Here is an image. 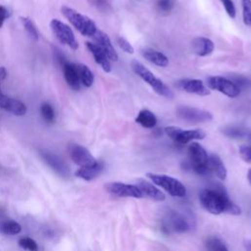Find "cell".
<instances>
[{"instance_id": "10", "label": "cell", "mask_w": 251, "mask_h": 251, "mask_svg": "<svg viewBox=\"0 0 251 251\" xmlns=\"http://www.w3.org/2000/svg\"><path fill=\"white\" fill-rule=\"evenodd\" d=\"M177 116L182 120L191 123H204L213 119L211 112L191 106H180L177 109Z\"/></svg>"}, {"instance_id": "28", "label": "cell", "mask_w": 251, "mask_h": 251, "mask_svg": "<svg viewBox=\"0 0 251 251\" xmlns=\"http://www.w3.org/2000/svg\"><path fill=\"white\" fill-rule=\"evenodd\" d=\"M207 251H229L228 247L220 238L216 236H210L205 241Z\"/></svg>"}, {"instance_id": "14", "label": "cell", "mask_w": 251, "mask_h": 251, "mask_svg": "<svg viewBox=\"0 0 251 251\" xmlns=\"http://www.w3.org/2000/svg\"><path fill=\"white\" fill-rule=\"evenodd\" d=\"M42 160L61 177L67 179L70 176V169L68 165L56 154L48 150H40L39 152Z\"/></svg>"}, {"instance_id": "23", "label": "cell", "mask_w": 251, "mask_h": 251, "mask_svg": "<svg viewBox=\"0 0 251 251\" xmlns=\"http://www.w3.org/2000/svg\"><path fill=\"white\" fill-rule=\"evenodd\" d=\"M157 118L148 109H142L138 112L136 118H135V123L139 124L141 127L145 129H153L157 125Z\"/></svg>"}, {"instance_id": "37", "label": "cell", "mask_w": 251, "mask_h": 251, "mask_svg": "<svg viewBox=\"0 0 251 251\" xmlns=\"http://www.w3.org/2000/svg\"><path fill=\"white\" fill-rule=\"evenodd\" d=\"M233 82L235 83V85L240 89V87H248L250 85V81L248 80V78L242 77V76H239V77H233Z\"/></svg>"}, {"instance_id": "19", "label": "cell", "mask_w": 251, "mask_h": 251, "mask_svg": "<svg viewBox=\"0 0 251 251\" xmlns=\"http://www.w3.org/2000/svg\"><path fill=\"white\" fill-rule=\"evenodd\" d=\"M63 72H64L65 79L69 87L74 91H78L80 88V79L77 73V65L66 62L63 65Z\"/></svg>"}, {"instance_id": "29", "label": "cell", "mask_w": 251, "mask_h": 251, "mask_svg": "<svg viewBox=\"0 0 251 251\" xmlns=\"http://www.w3.org/2000/svg\"><path fill=\"white\" fill-rule=\"evenodd\" d=\"M175 8V0H157L156 9L163 15L170 14Z\"/></svg>"}, {"instance_id": "33", "label": "cell", "mask_w": 251, "mask_h": 251, "mask_svg": "<svg viewBox=\"0 0 251 251\" xmlns=\"http://www.w3.org/2000/svg\"><path fill=\"white\" fill-rule=\"evenodd\" d=\"M19 245L28 251H39V245L31 237H22L19 239Z\"/></svg>"}, {"instance_id": "9", "label": "cell", "mask_w": 251, "mask_h": 251, "mask_svg": "<svg viewBox=\"0 0 251 251\" xmlns=\"http://www.w3.org/2000/svg\"><path fill=\"white\" fill-rule=\"evenodd\" d=\"M50 28H51L53 34L55 35V37L58 39V40L61 43L68 45L69 47H71L74 50L77 49L78 43L75 38L73 31L71 30V28L69 26H67L66 24H64L63 22H61L57 19H53L50 22Z\"/></svg>"}, {"instance_id": "15", "label": "cell", "mask_w": 251, "mask_h": 251, "mask_svg": "<svg viewBox=\"0 0 251 251\" xmlns=\"http://www.w3.org/2000/svg\"><path fill=\"white\" fill-rule=\"evenodd\" d=\"M93 38L97 41L96 44L98 45L102 49V51L106 54V56L108 57V59L110 61H114V62L118 61V59H119L118 53L115 50L110 38L105 33L97 30Z\"/></svg>"}, {"instance_id": "39", "label": "cell", "mask_w": 251, "mask_h": 251, "mask_svg": "<svg viewBox=\"0 0 251 251\" xmlns=\"http://www.w3.org/2000/svg\"><path fill=\"white\" fill-rule=\"evenodd\" d=\"M10 98H11V97H6L5 95H3L2 92H1V89H0V108H2V109H4V110H6Z\"/></svg>"}, {"instance_id": "35", "label": "cell", "mask_w": 251, "mask_h": 251, "mask_svg": "<svg viewBox=\"0 0 251 251\" xmlns=\"http://www.w3.org/2000/svg\"><path fill=\"white\" fill-rule=\"evenodd\" d=\"M117 43H118L119 47H120L124 52H126V53H128V54H134L135 48H134V46H133L126 39H124V38H122V37H119V38L117 39Z\"/></svg>"}, {"instance_id": "13", "label": "cell", "mask_w": 251, "mask_h": 251, "mask_svg": "<svg viewBox=\"0 0 251 251\" xmlns=\"http://www.w3.org/2000/svg\"><path fill=\"white\" fill-rule=\"evenodd\" d=\"M176 87L183 92L199 97L210 96V90L204 85V82L197 78H183L177 81Z\"/></svg>"}, {"instance_id": "7", "label": "cell", "mask_w": 251, "mask_h": 251, "mask_svg": "<svg viewBox=\"0 0 251 251\" xmlns=\"http://www.w3.org/2000/svg\"><path fill=\"white\" fill-rule=\"evenodd\" d=\"M206 85L209 90L217 91L230 98H235L240 95V89L232 80L221 76L208 77Z\"/></svg>"}, {"instance_id": "21", "label": "cell", "mask_w": 251, "mask_h": 251, "mask_svg": "<svg viewBox=\"0 0 251 251\" xmlns=\"http://www.w3.org/2000/svg\"><path fill=\"white\" fill-rule=\"evenodd\" d=\"M141 55L144 59H146L148 62L161 67L166 68L169 65V59L164 53L155 50L153 48H143L141 49Z\"/></svg>"}, {"instance_id": "38", "label": "cell", "mask_w": 251, "mask_h": 251, "mask_svg": "<svg viewBox=\"0 0 251 251\" xmlns=\"http://www.w3.org/2000/svg\"><path fill=\"white\" fill-rule=\"evenodd\" d=\"M10 16L9 11L7 10L6 7L0 5V29L2 28L5 20Z\"/></svg>"}, {"instance_id": "30", "label": "cell", "mask_w": 251, "mask_h": 251, "mask_svg": "<svg viewBox=\"0 0 251 251\" xmlns=\"http://www.w3.org/2000/svg\"><path fill=\"white\" fill-rule=\"evenodd\" d=\"M20 19H21V22L23 23V25H24V27H25V30L27 31L28 35L30 36V38H31L33 40L38 41V40H39V32H38L36 26L34 25V23L32 22V20H30V19L27 18V17H21Z\"/></svg>"}, {"instance_id": "24", "label": "cell", "mask_w": 251, "mask_h": 251, "mask_svg": "<svg viewBox=\"0 0 251 251\" xmlns=\"http://www.w3.org/2000/svg\"><path fill=\"white\" fill-rule=\"evenodd\" d=\"M222 133L230 137V138H243V137H249L251 135V133L249 132L248 129L241 127V126H236V125H229L224 127L222 130Z\"/></svg>"}, {"instance_id": "20", "label": "cell", "mask_w": 251, "mask_h": 251, "mask_svg": "<svg viewBox=\"0 0 251 251\" xmlns=\"http://www.w3.org/2000/svg\"><path fill=\"white\" fill-rule=\"evenodd\" d=\"M208 166L210 172H212L218 179H220L221 181H225L227 179L228 171L219 155L215 153L210 154L208 158Z\"/></svg>"}, {"instance_id": "22", "label": "cell", "mask_w": 251, "mask_h": 251, "mask_svg": "<svg viewBox=\"0 0 251 251\" xmlns=\"http://www.w3.org/2000/svg\"><path fill=\"white\" fill-rule=\"evenodd\" d=\"M87 47L93 54L96 62L103 69V71L106 73H110L112 70L110 60L108 59L106 54L102 51V49L98 45L93 42H87Z\"/></svg>"}, {"instance_id": "6", "label": "cell", "mask_w": 251, "mask_h": 251, "mask_svg": "<svg viewBox=\"0 0 251 251\" xmlns=\"http://www.w3.org/2000/svg\"><path fill=\"white\" fill-rule=\"evenodd\" d=\"M165 134L172 140L180 144H187L193 140H201L206 136L205 132L200 129L183 130L180 127L169 126L165 128Z\"/></svg>"}, {"instance_id": "17", "label": "cell", "mask_w": 251, "mask_h": 251, "mask_svg": "<svg viewBox=\"0 0 251 251\" xmlns=\"http://www.w3.org/2000/svg\"><path fill=\"white\" fill-rule=\"evenodd\" d=\"M103 168H104L103 163L100 161H97L96 164H94L92 166L81 167V168H79L75 173V176L79 179L90 182V181L97 179L103 171Z\"/></svg>"}, {"instance_id": "11", "label": "cell", "mask_w": 251, "mask_h": 251, "mask_svg": "<svg viewBox=\"0 0 251 251\" xmlns=\"http://www.w3.org/2000/svg\"><path fill=\"white\" fill-rule=\"evenodd\" d=\"M106 192L117 197H132V198H142L140 191L135 185H128L124 183H108L104 186Z\"/></svg>"}, {"instance_id": "34", "label": "cell", "mask_w": 251, "mask_h": 251, "mask_svg": "<svg viewBox=\"0 0 251 251\" xmlns=\"http://www.w3.org/2000/svg\"><path fill=\"white\" fill-rule=\"evenodd\" d=\"M220 1L222 2L227 14L232 19H234L236 16V9H235V5L232 0H220Z\"/></svg>"}, {"instance_id": "5", "label": "cell", "mask_w": 251, "mask_h": 251, "mask_svg": "<svg viewBox=\"0 0 251 251\" xmlns=\"http://www.w3.org/2000/svg\"><path fill=\"white\" fill-rule=\"evenodd\" d=\"M189 156L193 170L200 175L205 176L210 173L208 166L209 155L205 148L198 142H192L189 146Z\"/></svg>"}, {"instance_id": "32", "label": "cell", "mask_w": 251, "mask_h": 251, "mask_svg": "<svg viewBox=\"0 0 251 251\" xmlns=\"http://www.w3.org/2000/svg\"><path fill=\"white\" fill-rule=\"evenodd\" d=\"M242 19L244 25L251 27V0H241Z\"/></svg>"}, {"instance_id": "4", "label": "cell", "mask_w": 251, "mask_h": 251, "mask_svg": "<svg viewBox=\"0 0 251 251\" xmlns=\"http://www.w3.org/2000/svg\"><path fill=\"white\" fill-rule=\"evenodd\" d=\"M146 177L150 179V181L154 185L163 189L165 192H167L174 197H185L187 195L186 187L179 180L173 177L153 173H148Z\"/></svg>"}, {"instance_id": "16", "label": "cell", "mask_w": 251, "mask_h": 251, "mask_svg": "<svg viewBox=\"0 0 251 251\" xmlns=\"http://www.w3.org/2000/svg\"><path fill=\"white\" fill-rule=\"evenodd\" d=\"M135 186L140 191L143 197H147L154 201H164L166 198L165 194L148 181L138 179L135 182Z\"/></svg>"}, {"instance_id": "26", "label": "cell", "mask_w": 251, "mask_h": 251, "mask_svg": "<svg viewBox=\"0 0 251 251\" xmlns=\"http://www.w3.org/2000/svg\"><path fill=\"white\" fill-rule=\"evenodd\" d=\"M22 227L19 223L13 220H5L0 223V232L6 235H16L20 233Z\"/></svg>"}, {"instance_id": "1", "label": "cell", "mask_w": 251, "mask_h": 251, "mask_svg": "<svg viewBox=\"0 0 251 251\" xmlns=\"http://www.w3.org/2000/svg\"><path fill=\"white\" fill-rule=\"evenodd\" d=\"M199 201L202 207L213 215L227 213L238 216L241 214L240 207L230 199L225 188L220 186L201 191Z\"/></svg>"}, {"instance_id": "31", "label": "cell", "mask_w": 251, "mask_h": 251, "mask_svg": "<svg viewBox=\"0 0 251 251\" xmlns=\"http://www.w3.org/2000/svg\"><path fill=\"white\" fill-rule=\"evenodd\" d=\"M40 114L43 118V120L46 122V123H53L54 120H55V112H54V109L53 107L47 103V102H44L41 104L40 106Z\"/></svg>"}, {"instance_id": "25", "label": "cell", "mask_w": 251, "mask_h": 251, "mask_svg": "<svg viewBox=\"0 0 251 251\" xmlns=\"http://www.w3.org/2000/svg\"><path fill=\"white\" fill-rule=\"evenodd\" d=\"M77 69L82 85L87 88H91L94 85V81H95V76L92 70L85 64L77 65Z\"/></svg>"}, {"instance_id": "41", "label": "cell", "mask_w": 251, "mask_h": 251, "mask_svg": "<svg viewBox=\"0 0 251 251\" xmlns=\"http://www.w3.org/2000/svg\"><path fill=\"white\" fill-rule=\"evenodd\" d=\"M245 249L246 251H251V241L245 242Z\"/></svg>"}, {"instance_id": "42", "label": "cell", "mask_w": 251, "mask_h": 251, "mask_svg": "<svg viewBox=\"0 0 251 251\" xmlns=\"http://www.w3.org/2000/svg\"><path fill=\"white\" fill-rule=\"evenodd\" d=\"M247 179H248V181H249V183H250V185H251V169H249V170H248V173H247Z\"/></svg>"}, {"instance_id": "36", "label": "cell", "mask_w": 251, "mask_h": 251, "mask_svg": "<svg viewBox=\"0 0 251 251\" xmlns=\"http://www.w3.org/2000/svg\"><path fill=\"white\" fill-rule=\"evenodd\" d=\"M239 154L242 158L247 163H251V146L249 145H241L239 147Z\"/></svg>"}, {"instance_id": "27", "label": "cell", "mask_w": 251, "mask_h": 251, "mask_svg": "<svg viewBox=\"0 0 251 251\" xmlns=\"http://www.w3.org/2000/svg\"><path fill=\"white\" fill-rule=\"evenodd\" d=\"M5 111L10 112L15 116H24L27 113V106L20 100L10 98Z\"/></svg>"}, {"instance_id": "18", "label": "cell", "mask_w": 251, "mask_h": 251, "mask_svg": "<svg viewBox=\"0 0 251 251\" xmlns=\"http://www.w3.org/2000/svg\"><path fill=\"white\" fill-rule=\"evenodd\" d=\"M192 46H193V51L197 56H200V57H206L212 54L215 49L214 42L210 39L204 38V37H199L194 39L192 42Z\"/></svg>"}, {"instance_id": "12", "label": "cell", "mask_w": 251, "mask_h": 251, "mask_svg": "<svg viewBox=\"0 0 251 251\" xmlns=\"http://www.w3.org/2000/svg\"><path fill=\"white\" fill-rule=\"evenodd\" d=\"M69 154L72 161L81 167H88L96 164L97 160L92 155L90 150L85 146L73 143L69 146Z\"/></svg>"}, {"instance_id": "3", "label": "cell", "mask_w": 251, "mask_h": 251, "mask_svg": "<svg viewBox=\"0 0 251 251\" xmlns=\"http://www.w3.org/2000/svg\"><path fill=\"white\" fill-rule=\"evenodd\" d=\"M62 14L69 20V22L85 37H94L98 30L96 23L89 17L82 15L73 8L63 6L61 8Z\"/></svg>"}, {"instance_id": "2", "label": "cell", "mask_w": 251, "mask_h": 251, "mask_svg": "<svg viewBox=\"0 0 251 251\" xmlns=\"http://www.w3.org/2000/svg\"><path fill=\"white\" fill-rule=\"evenodd\" d=\"M131 67L135 75H137L144 82L152 88V90L160 97L166 98H174V93L166 83L158 78L150 70L137 60H133Z\"/></svg>"}, {"instance_id": "43", "label": "cell", "mask_w": 251, "mask_h": 251, "mask_svg": "<svg viewBox=\"0 0 251 251\" xmlns=\"http://www.w3.org/2000/svg\"><path fill=\"white\" fill-rule=\"evenodd\" d=\"M248 138H249V140H250V146H251V135H250Z\"/></svg>"}, {"instance_id": "40", "label": "cell", "mask_w": 251, "mask_h": 251, "mask_svg": "<svg viewBox=\"0 0 251 251\" xmlns=\"http://www.w3.org/2000/svg\"><path fill=\"white\" fill-rule=\"evenodd\" d=\"M7 77V70L4 67H0V81H2Z\"/></svg>"}, {"instance_id": "8", "label": "cell", "mask_w": 251, "mask_h": 251, "mask_svg": "<svg viewBox=\"0 0 251 251\" xmlns=\"http://www.w3.org/2000/svg\"><path fill=\"white\" fill-rule=\"evenodd\" d=\"M191 229V225L186 217L174 210L167 212L162 220V230L166 232L184 233Z\"/></svg>"}]
</instances>
